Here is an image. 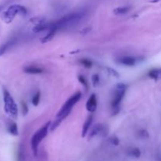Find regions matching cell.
Segmentation results:
<instances>
[{"mask_svg": "<svg viewBox=\"0 0 161 161\" xmlns=\"http://www.w3.org/2000/svg\"><path fill=\"white\" fill-rule=\"evenodd\" d=\"M107 130H106L105 127H104L102 124H96L94 127H93V129L91 130V133H90L89 138H92L93 137H95L97 135H102L105 136L107 134Z\"/></svg>", "mask_w": 161, "mask_h": 161, "instance_id": "obj_7", "label": "cell"}, {"mask_svg": "<svg viewBox=\"0 0 161 161\" xmlns=\"http://www.w3.org/2000/svg\"><path fill=\"white\" fill-rule=\"evenodd\" d=\"M84 15L85 13L83 11L82 12H74V13L65 15L64 17L57 20V21L50 23V30L56 29L57 31H58V30L72 24L77 23L84 17Z\"/></svg>", "mask_w": 161, "mask_h": 161, "instance_id": "obj_1", "label": "cell"}, {"mask_svg": "<svg viewBox=\"0 0 161 161\" xmlns=\"http://www.w3.org/2000/svg\"><path fill=\"white\" fill-rule=\"evenodd\" d=\"M117 62L123 65L134 66L137 63V59L133 57H130V56H124V57H119Z\"/></svg>", "mask_w": 161, "mask_h": 161, "instance_id": "obj_9", "label": "cell"}, {"mask_svg": "<svg viewBox=\"0 0 161 161\" xmlns=\"http://www.w3.org/2000/svg\"><path fill=\"white\" fill-rule=\"evenodd\" d=\"M93 122V116H89L87 117V119L85 121L84 124H83V131H82V136L84 138L85 136L87 135V131H89V128L91 127V123Z\"/></svg>", "mask_w": 161, "mask_h": 161, "instance_id": "obj_10", "label": "cell"}, {"mask_svg": "<svg viewBox=\"0 0 161 161\" xmlns=\"http://www.w3.org/2000/svg\"><path fill=\"white\" fill-rule=\"evenodd\" d=\"M3 101H4V110L9 116L16 119L18 116L17 105L13 97L7 90H3Z\"/></svg>", "mask_w": 161, "mask_h": 161, "instance_id": "obj_3", "label": "cell"}, {"mask_svg": "<svg viewBox=\"0 0 161 161\" xmlns=\"http://www.w3.org/2000/svg\"><path fill=\"white\" fill-rule=\"evenodd\" d=\"M126 90H120L118 88H116V91L114 93V97L112 101V107L113 108H118V107L120 105L122 99L123 98L124 95H125Z\"/></svg>", "mask_w": 161, "mask_h": 161, "instance_id": "obj_6", "label": "cell"}, {"mask_svg": "<svg viewBox=\"0 0 161 161\" xmlns=\"http://www.w3.org/2000/svg\"><path fill=\"white\" fill-rule=\"evenodd\" d=\"M80 62H81V64H82V65L84 66L85 68H91V66L93 65V63H92V62L88 59H82L80 61Z\"/></svg>", "mask_w": 161, "mask_h": 161, "instance_id": "obj_21", "label": "cell"}, {"mask_svg": "<svg viewBox=\"0 0 161 161\" xmlns=\"http://www.w3.org/2000/svg\"><path fill=\"white\" fill-rule=\"evenodd\" d=\"M107 69H108L109 74H111L112 76H113L116 77V78H118V77L119 76V73H118V72H117L116 70H114V69H112V68H108Z\"/></svg>", "mask_w": 161, "mask_h": 161, "instance_id": "obj_26", "label": "cell"}, {"mask_svg": "<svg viewBox=\"0 0 161 161\" xmlns=\"http://www.w3.org/2000/svg\"><path fill=\"white\" fill-rule=\"evenodd\" d=\"M46 30H50V23L45 22V23L35 25L32 31L35 33H39V32H42L43 31H46Z\"/></svg>", "mask_w": 161, "mask_h": 161, "instance_id": "obj_12", "label": "cell"}, {"mask_svg": "<svg viewBox=\"0 0 161 161\" xmlns=\"http://www.w3.org/2000/svg\"><path fill=\"white\" fill-rule=\"evenodd\" d=\"M39 101H40V93L39 92H36L32 99V105L34 106H37L39 103Z\"/></svg>", "mask_w": 161, "mask_h": 161, "instance_id": "obj_20", "label": "cell"}, {"mask_svg": "<svg viewBox=\"0 0 161 161\" xmlns=\"http://www.w3.org/2000/svg\"><path fill=\"white\" fill-rule=\"evenodd\" d=\"M28 10L23 6L19 4H13L10 6L6 10L2 13V20L6 24H10L17 14L26 15Z\"/></svg>", "mask_w": 161, "mask_h": 161, "instance_id": "obj_2", "label": "cell"}, {"mask_svg": "<svg viewBox=\"0 0 161 161\" xmlns=\"http://www.w3.org/2000/svg\"><path fill=\"white\" fill-rule=\"evenodd\" d=\"M21 108H22V112H23V115H26L27 113H28V108L26 103L22 102V103H21Z\"/></svg>", "mask_w": 161, "mask_h": 161, "instance_id": "obj_25", "label": "cell"}, {"mask_svg": "<svg viewBox=\"0 0 161 161\" xmlns=\"http://www.w3.org/2000/svg\"><path fill=\"white\" fill-rule=\"evenodd\" d=\"M131 10L129 7H118V8H116L113 10V13L116 15H122V14H125V13H128L129 10Z\"/></svg>", "mask_w": 161, "mask_h": 161, "instance_id": "obj_16", "label": "cell"}, {"mask_svg": "<svg viewBox=\"0 0 161 161\" xmlns=\"http://www.w3.org/2000/svg\"><path fill=\"white\" fill-rule=\"evenodd\" d=\"M15 42L13 40H10L8 41V42H5L4 44L2 45L1 47H0V57L2 56L4 54L7 50H8L11 47H13V45L14 44Z\"/></svg>", "mask_w": 161, "mask_h": 161, "instance_id": "obj_13", "label": "cell"}, {"mask_svg": "<svg viewBox=\"0 0 161 161\" xmlns=\"http://www.w3.org/2000/svg\"><path fill=\"white\" fill-rule=\"evenodd\" d=\"M50 122H47L44 126H42L40 129L38 131L36 132L34 135L32 136V140H31V146H32V151L34 153L35 156L37 155L39 145L40 144V142L47 135V133L49 131V127H50Z\"/></svg>", "mask_w": 161, "mask_h": 161, "instance_id": "obj_4", "label": "cell"}, {"mask_svg": "<svg viewBox=\"0 0 161 161\" xmlns=\"http://www.w3.org/2000/svg\"><path fill=\"white\" fill-rule=\"evenodd\" d=\"M110 142L112 144H113L114 145H118L119 144V140L116 137H112L110 138Z\"/></svg>", "mask_w": 161, "mask_h": 161, "instance_id": "obj_27", "label": "cell"}, {"mask_svg": "<svg viewBox=\"0 0 161 161\" xmlns=\"http://www.w3.org/2000/svg\"><path fill=\"white\" fill-rule=\"evenodd\" d=\"M138 136L141 138H148L149 137V134H148V131H145V130H141V131H138Z\"/></svg>", "mask_w": 161, "mask_h": 161, "instance_id": "obj_23", "label": "cell"}, {"mask_svg": "<svg viewBox=\"0 0 161 161\" xmlns=\"http://www.w3.org/2000/svg\"><path fill=\"white\" fill-rule=\"evenodd\" d=\"M98 105V102H97V98L94 93H92L90 96L89 99L87 100V103H86V108L87 110L90 112H95L96 108Z\"/></svg>", "mask_w": 161, "mask_h": 161, "instance_id": "obj_8", "label": "cell"}, {"mask_svg": "<svg viewBox=\"0 0 161 161\" xmlns=\"http://www.w3.org/2000/svg\"><path fill=\"white\" fill-rule=\"evenodd\" d=\"M30 21H31L32 23L35 24L36 25H37V24H40L45 23V22H46L44 17H32V19L30 20Z\"/></svg>", "mask_w": 161, "mask_h": 161, "instance_id": "obj_19", "label": "cell"}, {"mask_svg": "<svg viewBox=\"0 0 161 161\" xmlns=\"http://www.w3.org/2000/svg\"><path fill=\"white\" fill-rule=\"evenodd\" d=\"M129 154L130 156H131V157H134V158H139L141 157V155H142V153H141L139 148H134L130 150Z\"/></svg>", "mask_w": 161, "mask_h": 161, "instance_id": "obj_18", "label": "cell"}, {"mask_svg": "<svg viewBox=\"0 0 161 161\" xmlns=\"http://www.w3.org/2000/svg\"><path fill=\"white\" fill-rule=\"evenodd\" d=\"M24 72L28 74H40L43 72L42 68H39V67H36V66H28L24 68Z\"/></svg>", "mask_w": 161, "mask_h": 161, "instance_id": "obj_11", "label": "cell"}, {"mask_svg": "<svg viewBox=\"0 0 161 161\" xmlns=\"http://www.w3.org/2000/svg\"><path fill=\"white\" fill-rule=\"evenodd\" d=\"M3 8H4V5H1V6H0V12L3 10Z\"/></svg>", "mask_w": 161, "mask_h": 161, "instance_id": "obj_29", "label": "cell"}, {"mask_svg": "<svg viewBox=\"0 0 161 161\" xmlns=\"http://www.w3.org/2000/svg\"><path fill=\"white\" fill-rule=\"evenodd\" d=\"M57 32V31L56 29H50L49 30V32L46 35L45 37H43V39H42V43H46L47 42H50V41L54 37V36L56 35V33Z\"/></svg>", "mask_w": 161, "mask_h": 161, "instance_id": "obj_15", "label": "cell"}, {"mask_svg": "<svg viewBox=\"0 0 161 161\" xmlns=\"http://www.w3.org/2000/svg\"><path fill=\"white\" fill-rule=\"evenodd\" d=\"M8 131L12 135H18V128H17V124L15 123H11L8 127Z\"/></svg>", "mask_w": 161, "mask_h": 161, "instance_id": "obj_17", "label": "cell"}, {"mask_svg": "<svg viewBox=\"0 0 161 161\" xmlns=\"http://www.w3.org/2000/svg\"><path fill=\"white\" fill-rule=\"evenodd\" d=\"M81 97H82V93L81 92H77V93H74L71 98H68L65 104L63 105L61 109L59 110L58 113L57 114V117L63 116L65 118L68 116L69 113H70L72 108H73V106L76 104L77 102L80 100Z\"/></svg>", "mask_w": 161, "mask_h": 161, "instance_id": "obj_5", "label": "cell"}, {"mask_svg": "<svg viewBox=\"0 0 161 161\" xmlns=\"http://www.w3.org/2000/svg\"><path fill=\"white\" fill-rule=\"evenodd\" d=\"M91 28H90V27H87V28H83V29L81 30L80 34H82V35L87 34V33H88V32H91Z\"/></svg>", "mask_w": 161, "mask_h": 161, "instance_id": "obj_28", "label": "cell"}, {"mask_svg": "<svg viewBox=\"0 0 161 161\" xmlns=\"http://www.w3.org/2000/svg\"><path fill=\"white\" fill-rule=\"evenodd\" d=\"M92 83H93V86L94 87H97L100 83V78L98 76V75L95 74L92 76Z\"/></svg>", "mask_w": 161, "mask_h": 161, "instance_id": "obj_22", "label": "cell"}, {"mask_svg": "<svg viewBox=\"0 0 161 161\" xmlns=\"http://www.w3.org/2000/svg\"><path fill=\"white\" fill-rule=\"evenodd\" d=\"M148 76L153 79H155V80H158V79H161V69H160V68L152 69L150 72H148Z\"/></svg>", "mask_w": 161, "mask_h": 161, "instance_id": "obj_14", "label": "cell"}, {"mask_svg": "<svg viewBox=\"0 0 161 161\" xmlns=\"http://www.w3.org/2000/svg\"><path fill=\"white\" fill-rule=\"evenodd\" d=\"M78 79L85 87H87V86H88V84H87V79H85L84 76H79Z\"/></svg>", "mask_w": 161, "mask_h": 161, "instance_id": "obj_24", "label": "cell"}]
</instances>
